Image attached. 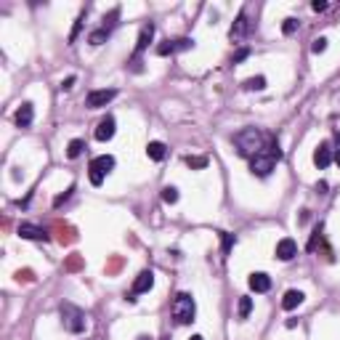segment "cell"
I'll return each mask as SVG.
<instances>
[{
  "mask_svg": "<svg viewBox=\"0 0 340 340\" xmlns=\"http://www.w3.org/2000/svg\"><path fill=\"white\" fill-rule=\"evenodd\" d=\"M279 159H282V149H279L277 141H271L266 149H261V152L250 159V173L258 176V178H266Z\"/></svg>",
  "mask_w": 340,
  "mask_h": 340,
  "instance_id": "cell-1",
  "label": "cell"
},
{
  "mask_svg": "<svg viewBox=\"0 0 340 340\" xmlns=\"http://www.w3.org/2000/svg\"><path fill=\"white\" fill-rule=\"evenodd\" d=\"M234 146H237L239 157L252 159L263 149V133L258 128H244V130H239V133L234 136Z\"/></svg>",
  "mask_w": 340,
  "mask_h": 340,
  "instance_id": "cell-2",
  "label": "cell"
},
{
  "mask_svg": "<svg viewBox=\"0 0 340 340\" xmlns=\"http://www.w3.org/2000/svg\"><path fill=\"white\" fill-rule=\"evenodd\" d=\"M194 314H197V303L189 292H178L176 300H173V319L178 324H192L194 322Z\"/></svg>",
  "mask_w": 340,
  "mask_h": 340,
  "instance_id": "cell-3",
  "label": "cell"
},
{
  "mask_svg": "<svg viewBox=\"0 0 340 340\" xmlns=\"http://www.w3.org/2000/svg\"><path fill=\"white\" fill-rule=\"evenodd\" d=\"M59 314H61V324H64L67 332L80 335L82 329H85V314L74 303H61L59 306Z\"/></svg>",
  "mask_w": 340,
  "mask_h": 340,
  "instance_id": "cell-4",
  "label": "cell"
},
{
  "mask_svg": "<svg viewBox=\"0 0 340 340\" xmlns=\"http://www.w3.org/2000/svg\"><path fill=\"white\" fill-rule=\"evenodd\" d=\"M112 167H115V157L112 154H101V157H96V159H91V184L93 186H101L104 184V176L107 173H112Z\"/></svg>",
  "mask_w": 340,
  "mask_h": 340,
  "instance_id": "cell-5",
  "label": "cell"
},
{
  "mask_svg": "<svg viewBox=\"0 0 340 340\" xmlns=\"http://www.w3.org/2000/svg\"><path fill=\"white\" fill-rule=\"evenodd\" d=\"M115 99H117L115 88H101V91H91L88 99H85V104H88L91 109H101V107H107V104L115 101Z\"/></svg>",
  "mask_w": 340,
  "mask_h": 340,
  "instance_id": "cell-6",
  "label": "cell"
},
{
  "mask_svg": "<svg viewBox=\"0 0 340 340\" xmlns=\"http://www.w3.org/2000/svg\"><path fill=\"white\" fill-rule=\"evenodd\" d=\"M19 237L22 239H35V242H48V231L35 223H19Z\"/></svg>",
  "mask_w": 340,
  "mask_h": 340,
  "instance_id": "cell-7",
  "label": "cell"
},
{
  "mask_svg": "<svg viewBox=\"0 0 340 340\" xmlns=\"http://www.w3.org/2000/svg\"><path fill=\"white\" fill-rule=\"evenodd\" d=\"M250 32V22H247V14H239L237 16V22H234L231 24V30H229V37H231V40L234 43H239V40H244V35H247Z\"/></svg>",
  "mask_w": 340,
  "mask_h": 340,
  "instance_id": "cell-8",
  "label": "cell"
},
{
  "mask_svg": "<svg viewBox=\"0 0 340 340\" xmlns=\"http://www.w3.org/2000/svg\"><path fill=\"white\" fill-rule=\"evenodd\" d=\"M295 255H298V242H295V239L285 237V239L277 242V258H279V261H292Z\"/></svg>",
  "mask_w": 340,
  "mask_h": 340,
  "instance_id": "cell-9",
  "label": "cell"
},
{
  "mask_svg": "<svg viewBox=\"0 0 340 340\" xmlns=\"http://www.w3.org/2000/svg\"><path fill=\"white\" fill-rule=\"evenodd\" d=\"M314 162L319 170H324L329 167V162H332V146L327 144V141H322V144L316 146V152H314Z\"/></svg>",
  "mask_w": 340,
  "mask_h": 340,
  "instance_id": "cell-10",
  "label": "cell"
},
{
  "mask_svg": "<svg viewBox=\"0 0 340 340\" xmlns=\"http://www.w3.org/2000/svg\"><path fill=\"white\" fill-rule=\"evenodd\" d=\"M154 287V274L152 271H141L138 277H136V282H133V295H141V292H149Z\"/></svg>",
  "mask_w": 340,
  "mask_h": 340,
  "instance_id": "cell-11",
  "label": "cell"
},
{
  "mask_svg": "<svg viewBox=\"0 0 340 340\" xmlns=\"http://www.w3.org/2000/svg\"><path fill=\"white\" fill-rule=\"evenodd\" d=\"M32 117H35V109H32L30 101H24L22 107L16 109V115H14V120H16L19 128H30V125H32Z\"/></svg>",
  "mask_w": 340,
  "mask_h": 340,
  "instance_id": "cell-12",
  "label": "cell"
},
{
  "mask_svg": "<svg viewBox=\"0 0 340 340\" xmlns=\"http://www.w3.org/2000/svg\"><path fill=\"white\" fill-rule=\"evenodd\" d=\"M247 285H250L252 292H269V290H271V277H269V274H263V271L250 274Z\"/></svg>",
  "mask_w": 340,
  "mask_h": 340,
  "instance_id": "cell-13",
  "label": "cell"
},
{
  "mask_svg": "<svg viewBox=\"0 0 340 340\" xmlns=\"http://www.w3.org/2000/svg\"><path fill=\"white\" fill-rule=\"evenodd\" d=\"M112 136H115V117L107 115V117L99 122V128H96V138L99 141H109Z\"/></svg>",
  "mask_w": 340,
  "mask_h": 340,
  "instance_id": "cell-14",
  "label": "cell"
},
{
  "mask_svg": "<svg viewBox=\"0 0 340 340\" xmlns=\"http://www.w3.org/2000/svg\"><path fill=\"white\" fill-rule=\"evenodd\" d=\"M303 292H300V290H287L285 292V298H282V308H285V311H292V308H298L300 303H303Z\"/></svg>",
  "mask_w": 340,
  "mask_h": 340,
  "instance_id": "cell-15",
  "label": "cell"
},
{
  "mask_svg": "<svg viewBox=\"0 0 340 340\" xmlns=\"http://www.w3.org/2000/svg\"><path fill=\"white\" fill-rule=\"evenodd\" d=\"M152 37H154V24H146L144 30H141V35H138V43H136V59H138V53L152 43Z\"/></svg>",
  "mask_w": 340,
  "mask_h": 340,
  "instance_id": "cell-16",
  "label": "cell"
},
{
  "mask_svg": "<svg viewBox=\"0 0 340 340\" xmlns=\"http://www.w3.org/2000/svg\"><path fill=\"white\" fill-rule=\"evenodd\" d=\"M146 154H149V159H154V162H159V159H165L167 149H165V144H162V141H152V144L146 146Z\"/></svg>",
  "mask_w": 340,
  "mask_h": 340,
  "instance_id": "cell-17",
  "label": "cell"
},
{
  "mask_svg": "<svg viewBox=\"0 0 340 340\" xmlns=\"http://www.w3.org/2000/svg\"><path fill=\"white\" fill-rule=\"evenodd\" d=\"M82 149H85V141L72 138V141H69V146H67V157H69V159H77V157L82 154Z\"/></svg>",
  "mask_w": 340,
  "mask_h": 340,
  "instance_id": "cell-18",
  "label": "cell"
},
{
  "mask_svg": "<svg viewBox=\"0 0 340 340\" xmlns=\"http://www.w3.org/2000/svg\"><path fill=\"white\" fill-rule=\"evenodd\" d=\"M250 311H252V298L242 295V298H239V319H247Z\"/></svg>",
  "mask_w": 340,
  "mask_h": 340,
  "instance_id": "cell-19",
  "label": "cell"
},
{
  "mask_svg": "<svg viewBox=\"0 0 340 340\" xmlns=\"http://www.w3.org/2000/svg\"><path fill=\"white\" fill-rule=\"evenodd\" d=\"M112 32L109 30H104V27H101V30H96V32H91V37H88V43L91 45H101L104 40H107V37H109Z\"/></svg>",
  "mask_w": 340,
  "mask_h": 340,
  "instance_id": "cell-20",
  "label": "cell"
},
{
  "mask_svg": "<svg viewBox=\"0 0 340 340\" xmlns=\"http://www.w3.org/2000/svg\"><path fill=\"white\" fill-rule=\"evenodd\" d=\"M244 88H247V91H263V88H266V77H261V74H258V77L244 80Z\"/></svg>",
  "mask_w": 340,
  "mask_h": 340,
  "instance_id": "cell-21",
  "label": "cell"
},
{
  "mask_svg": "<svg viewBox=\"0 0 340 340\" xmlns=\"http://www.w3.org/2000/svg\"><path fill=\"white\" fill-rule=\"evenodd\" d=\"M162 200H165L167 205H176V202H178V189H176V186H165V189H162Z\"/></svg>",
  "mask_w": 340,
  "mask_h": 340,
  "instance_id": "cell-22",
  "label": "cell"
},
{
  "mask_svg": "<svg viewBox=\"0 0 340 340\" xmlns=\"http://www.w3.org/2000/svg\"><path fill=\"white\" fill-rule=\"evenodd\" d=\"M186 165L194 167V170H200V167L207 165V157H192V154H189V157H186Z\"/></svg>",
  "mask_w": 340,
  "mask_h": 340,
  "instance_id": "cell-23",
  "label": "cell"
},
{
  "mask_svg": "<svg viewBox=\"0 0 340 340\" xmlns=\"http://www.w3.org/2000/svg\"><path fill=\"white\" fill-rule=\"evenodd\" d=\"M311 51H314V53H324L327 51V37H316V40L311 43Z\"/></svg>",
  "mask_w": 340,
  "mask_h": 340,
  "instance_id": "cell-24",
  "label": "cell"
},
{
  "mask_svg": "<svg viewBox=\"0 0 340 340\" xmlns=\"http://www.w3.org/2000/svg\"><path fill=\"white\" fill-rule=\"evenodd\" d=\"M157 53H159V56H170V53H176L173 40H167V43H162V45H157Z\"/></svg>",
  "mask_w": 340,
  "mask_h": 340,
  "instance_id": "cell-25",
  "label": "cell"
},
{
  "mask_svg": "<svg viewBox=\"0 0 340 340\" xmlns=\"http://www.w3.org/2000/svg\"><path fill=\"white\" fill-rule=\"evenodd\" d=\"M298 30V19H285V24H282V32L285 35H292Z\"/></svg>",
  "mask_w": 340,
  "mask_h": 340,
  "instance_id": "cell-26",
  "label": "cell"
},
{
  "mask_svg": "<svg viewBox=\"0 0 340 340\" xmlns=\"http://www.w3.org/2000/svg\"><path fill=\"white\" fill-rule=\"evenodd\" d=\"M72 192H74V186H69L64 194H59V197H56V200H53V207H61V205H64V202H67L69 197H72Z\"/></svg>",
  "mask_w": 340,
  "mask_h": 340,
  "instance_id": "cell-27",
  "label": "cell"
},
{
  "mask_svg": "<svg viewBox=\"0 0 340 340\" xmlns=\"http://www.w3.org/2000/svg\"><path fill=\"white\" fill-rule=\"evenodd\" d=\"M82 19H85V14H80V16H77V22H74V30H72V35H69V43H74V40H77L80 27H82Z\"/></svg>",
  "mask_w": 340,
  "mask_h": 340,
  "instance_id": "cell-28",
  "label": "cell"
},
{
  "mask_svg": "<svg viewBox=\"0 0 340 340\" xmlns=\"http://www.w3.org/2000/svg\"><path fill=\"white\" fill-rule=\"evenodd\" d=\"M250 56V48H239L237 53H234V59H231V64H239V61H244Z\"/></svg>",
  "mask_w": 340,
  "mask_h": 340,
  "instance_id": "cell-29",
  "label": "cell"
},
{
  "mask_svg": "<svg viewBox=\"0 0 340 340\" xmlns=\"http://www.w3.org/2000/svg\"><path fill=\"white\" fill-rule=\"evenodd\" d=\"M221 237H223V252H229L234 247V237L231 234H221Z\"/></svg>",
  "mask_w": 340,
  "mask_h": 340,
  "instance_id": "cell-30",
  "label": "cell"
},
{
  "mask_svg": "<svg viewBox=\"0 0 340 340\" xmlns=\"http://www.w3.org/2000/svg\"><path fill=\"white\" fill-rule=\"evenodd\" d=\"M311 8L319 14V11H327V3H324V0H314V3H311Z\"/></svg>",
  "mask_w": 340,
  "mask_h": 340,
  "instance_id": "cell-31",
  "label": "cell"
},
{
  "mask_svg": "<svg viewBox=\"0 0 340 340\" xmlns=\"http://www.w3.org/2000/svg\"><path fill=\"white\" fill-rule=\"evenodd\" d=\"M74 80H77V77H74V74H69V77H67V80L61 82V91H69L72 85H74Z\"/></svg>",
  "mask_w": 340,
  "mask_h": 340,
  "instance_id": "cell-32",
  "label": "cell"
},
{
  "mask_svg": "<svg viewBox=\"0 0 340 340\" xmlns=\"http://www.w3.org/2000/svg\"><path fill=\"white\" fill-rule=\"evenodd\" d=\"M316 192L324 194V192H327V181H319V184H316Z\"/></svg>",
  "mask_w": 340,
  "mask_h": 340,
  "instance_id": "cell-33",
  "label": "cell"
},
{
  "mask_svg": "<svg viewBox=\"0 0 340 340\" xmlns=\"http://www.w3.org/2000/svg\"><path fill=\"white\" fill-rule=\"evenodd\" d=\"M332 159H335V162H337V167H340V149H335V157H332Z\"/></svg>",
  "mask_w": 340,
  "mask_h": 340,
  "instance_id": "cell-34",
  "label": "cell"
},
{
  "mask_svg": "<svg viewBox=\"0 0 340 340\" xmlns=\"http://www.w3.org/2000/svg\"><path fill=\"white\" fill-rule=\"evenodd\" d=\"M189 340H205L202 335H192V337H189Z\"/></svg>",
  "mask_w": 340,
  "mask_h": 340,
  "instance_id": "cell-35",
  "label": "cell"
},
{
  "mask_svg": "<svg viewBox=\"0 0 340 340\" xmlns=\"http://www.w3.org/2000/svg\"><path fill=\"white\" fill-rule=\"evenodd\" d=\"M138 340H152V337H146V335H138Z\"/></svg>",
  "mask_w": 340,
  "mask_h": 340,
  "instance_id": "cell-36",
  "label": "cell"
},
{
  "mask_svg": "<svg viewBox=\"0 0 340 340\" xmlns=\"http://www.w3.org/2000/svg\"><path fill=\"white\" fill-rule=\"evenodd\" d=\"M165 340H170V337H165Z\"/></svg>",
  "mask_w": 340,
  "mask_h": 340,
  "instance_id": "cell-37",
  "label": "cell"
}]
</instances>
